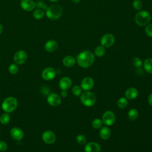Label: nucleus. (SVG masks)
I'll use <instances>...</instances> for the list:
<instances>
[{
    "label": "nucleus",
    "instance_id": "1",
    "mask_svg": "<svg viewBox=\"0 0 152 152\" xmlns=\"http://www.w3.org/2000/svg\"><path fill=\"white\" fill-rule=\"evenodd\" d=\"M95 59L94 54L90 50H84L81 52L77 56L76 61L78 65L83 68L90 67Z\"/></svg>",
    "mask_w": 152,
    "mask_h": 152
},
{
    "label": "nucleus",
    "instance_id": "2",
    "mask_svg": "<svg viewBox=\"0 0 152 152\" xmlns=\"http://www.w3.org/2000/svg\"><path fill=\"white\" fill-rule=\"evenodd\" d=\"M150 13L145 10H140L135 16V22L139 26H146L151 21Z\"/></svg>",
    "mask_w": 152,
    "mask_h": 152
},
{
    "label": "nucleus",
    "instance_id": "3",
    "mask_svg": "<svg viewBox=\"0 0 152 152\" xmlns=\"http://www.w3.org/2000/svg\"><path fill=\"white\" fill-rule=\"evenodd\" d=\"M62 12V8L58 4L52 5L46 10V15L47 17L51 20H56L59 18L61 17Z\"/></svg>",
    "mask_w": 152,
    "mask_h": 152
},
{
    "label": "nucleus",
    "instance_id": "4",
    "mask_svg": "<svg viewBox=\"0 0 152 152\" xmlns=\"http://www.w3.org/2000/svg\"><path fill=\"white\" fill-rule=\"evenodd\" d=\"M80 99L81 103L87 107H91L93 106L96 101L95 94L90 91H86L82 93Z\"/></svg>",
    "mask_w": 152,
    "mask_h": 152
},
{
    "label": "nucleus",
    "instance_id": "5",
    "mask_svg": "<svg viewBox=\"0 0 152 152\" xmlns=\"http://www.w3.org/2000/svg\"><path fill=\"white\" fill-rule=\"evenodd\" d=\"M17 100L15 97H8L2 102V108L7 113H11L17 108Z\"/></svg>",
    "mask_w": 152,
    "mask_h": 152
},
{
    "label": "nucleus",
    "instance_id": "6",
    "mask_svg": "<svg viewBox=\"0 0 152 152\" xmlns=\"http://www.w3.org/2000/svg\"><path fill=\"white\" fill-rule=\"evenodd\" d=\"M102 120L106 126H111L114 124L116 121V116L112 111L107 110L103 113Z\"/></svg>",
    "mask_w": 152,
    "mask_h": 152
},
{
    "label": "nucleus",
    "instance_id": "7",
    "mask_svg": "<svg viewBox=\"0 0 152 152\" xmlns=\"http://www.w3.org/2000/svg\"><path fill=\"white\" fill-rule=\"evenodd\" d=\"M115 39L114 36L110 33H106L102 36L100 39L101 45L103 47L110 48L115 43Z\"/></svg>",
    "mask_w": 152,
    "mask_h": 152
},
{
    "label": "nucleus",
    "instance_id": "8",
    "mask_svg": "<svg viewBox=\"0 0 152 152\" xmlns=\"http://www.w3.org/2000/svg\"><path fill=\"white\" fill-rule=\"evenodd\" d=\"M94 84V81L91 77H86L81 81V85L82 89L84 91H89L93 88Z\"/></svg>",
    "mask_w": 152,
    "mask_h": 152
},
{
    "label": "nucleus",
    "instance_id": "9",
    "mask_svg": "<svg viewBox=\"0 0 152 152\" xmlns=\"http://www.w3.org/2000/svg\"><path fill=\"white\" fill-rule=\"evenodd\" d=\"M13 59L15 63L21 65L27 61V54L24 50H18L15 53Z\"/></svg>",
    "mask_w": 152,
    "mask_h": 152
},
{
    "label": "nucleus",
    "instance_id": "10",
    "mask_svg": "<svg viewBox=\"0 0 152 152\" xmlns=\"http://www.w3.org/2000/svg\"><path fill=\"white\" fill-rule=\"evenodd\" d=\"M56 75L55 70L51 67H48L45 68L42 72V77L46 81H50L53 80Z\"/></svg>",
    "mask_w": 152,
    "mask_h": 152
},
{
    "label": "nucleus",
    "instance_id": "11",
    "mask_svg": "<svg viewBox=\"0 0 152 152\" xmlns=\"http://www.w3.org/2000/svg\"><path fill=\"white\" fill-rule=\"evenodd\" d=\"M47 102L50 106L56 107L59 106L61 103V97L56 93H50L47 98Z\"/></svg>",
    "mask_w": 152,
    "mask_h": 152
},
{
    "label": "nucleus",
    "instance_id": "12",
    "mask_svg": "<svg viewBox=\"0 0 152 152\" xmlns=\"http://www.w3.org/2000/svg\"><path fill=\"white\" fill-rule=\"evenodd\" d=\"M43 141L48 144H52L56 140V135L51 131H46L42 134Z\"/></svg>",
    "mask_w": 152,
    "mask_h": 152
},
{
    "label": "nucleus",
    "instance_id": "13",
    "mask_svg": "<svg viewBox=\"0 0 152 152\" xmlns=\"http://www.w3.org/2000/svg\"><path fill=\"white\" fill-rule=\"evenodd\" d=\"M100 144L96 142H89L86 143L84 146L85 152H100Z\"/></svg>",
    "mask_w": 152,
    "mask_h": 152
},
{
    "label": "nucleus",
    "instance_id": "14",
    "mask_svg": "<svg viewBox=\"0 0 152 152\" xmlns=\"http://www.w3.org/2000/svg\"><path fill=\"white\" fill-rule=\"evenodd\" d=\"M59 88L62 90H67L72 86V80L68 77H62L59 82Z\"/></svg>",
    "mask_w": 152,
    "mask_h": 152
},
{
    "label": "nucleus",
    "instance_id": "15",
    "mask_svg": "<svg viewBox=\"0 0 152 152\" xmlns=\"http://www.w3.org/2000/svg\"><path fill=\"white\" fill-rule=\"evenodd\" d=\"M10 134L12 138L17 141L21 140L24 137V132L21 129L18 127H14L11 129Z\"/></svg>",
    "mask_w": 152,
    "mask_h": 152
},
{
    "label": "nucleus",
    "instance_id": "16",
    "mask_svg": "<svg viewBox=\"0 0 152 152\" xmlns=\"http://www.w3.org/2000/svg\"><path fill=\"white\" fill-rule=\"evenodd\" d=\"M138 95V90L133 87H129L126 89L125 92V97L129 100H133L137 97Z\"/></svg>",
    "mask_w": 152,
    "mask_h": 152
},
{
    "label": "nucleus",
    "instance_id": "17",
    "mask_svg": "<svg viewBox=\"0 0 152 152\" xmlns=\"http://www.w3.org/2000/svg\"><path fill=\"white\" fill-rule=\"evenodd\" d=\"M21 7L26 11H31L35 8V2L32 0H21Z\"/></svg>",
    "mask_w": 152,
    "mask_h": 152
},
{
    "label": "nucleus",
    "instance_id": "18",
    "mask_svg": "<svg viewBox=\"0 0 152 152\" xmlns=\"http://www.w3.org/2000/svg\"><path fill=\"white\" fill-rule=\"evenodd\" d=\"M100 137L104 140H108L111 135V131L108 126H102L99 131Z\"/></svg>",
    "mask_w": 152,
    "mask_h": 152
},
{
    "label": "nucleus",
    "instance_id": "19",
    "mask_svg": "<svg viewBox=\"0 0 152 152\" xmlns=\"http://www.w3.org/2000/svg\"><path fill=\"white\" fill-rule=\"evenodd\" d=\"M58 47V43L53 40H50L48 41L45 45V48L46 51L49 52H55Z\"/></svg>",
    "mask_w": 152,
    "mask_h": 152
},
{
    "label": "nucleus",
    "instance_id": "20",
    "mask_svg": "<svg viewBox=\"0 0 152 152\" xmlns=\"http://www.w3.org/2000/svg\"><path fill=\"white\" fill-rule=\"evenodd\" d=\"M76 62V59L75 58L71 55L66 56L62 60L63 64L66 67H71Z\"/></svg>",
    "mask_w": 152,
    "mask_h": 152
},
{
    "label": "nucleus",
    "instance_id": "21",
    "mask_svg": "<svg viewBox=\"0 0 152 152\" xmlns=\"http://www.w3.org/2000/svg\"><path fill=\"white\" fill-rule=\"evenodd\" d=\"M142 65L147 72L152 74V58H148L145 59L142 63Z\"/></svg>",
    "mask_w": 152,
    "mask_h": 152
},
{
    "label": "nucleus",
    "instance_id": "22",
    "mask_svg": "<svg viewBox=\"0 0 152 152\" xmlns=\"http://www.w3.org/2000/svg\"><path fill=\"white\" fill-rule=\"evenodd\" d=\"M127 115H128V118H129V120L134 121V120L137 119V118L138 117L139 113H138V111L136 109L132 108L128 110Z\"/></svg>",
    "mask_w": 152,
    "mask_h": 152
},
{
    "label": "nucleus",
    "instance_id": "23",
    "mask_svg": "<svg viewBox=\"0 0 152 152\" xmlns=\"http://www.w3.org/2000/svg\"><path fill=\"white\" fill-rule=\"evenodd\" d=\"M106 52L105 48L102 45L97 46L94 49V55L97 57L103 56Z\"/></svg>",
    "mask_w": 152,
    "mask_h": 152
},
{
    "label": "nucleus",
    "instance_id": "24",
    "mask_svg": "<svg viewBox=\"0 0 152 152\" xmlns=\"http://www.w3.org/2000/svg\"><path fill=\"white\" fill-rule=\"evenodd\" d=\"M116 104L119 108L124 109L128 105V99L125 97H122L118 100Z\"/></svg>",
    "mask_w": 152,
    "mask_h": 152
},
{
    "label": "nucleus",
    "instance_id": "25",
    "mask_svg": "<svg viewBox=\"0 0 152 152\" xmlns=\"http://www.w3.org/2000/svg\"><path fill=\"white\" fill-rule=\"evenodd\" d=\"M44 15H45V12L43 11V10L42 9H39V8L35 10L33 14V17L36 20H40L41 18H42L43 17Z\"/></svg>",
    "mask_w": 152,
    "mask_h": 152
},
{
    "label": "nucleus",
    "instance_id": "26",
    "mask_svg": "<svg viewBox=\"0 0 152 152\" xmlns=\"http://www.w3.org/2000/svg\"><path fill=\"white\" fill-rule=\"evenodd\" d=\"M82 91H83V89L81 87L78 85L74 86L72 88V93L76 97L80 96L81 94H82Z\"/></svg>",
    "mask_w": 152,
    "mask_h": 152
},
{
    "label": "nucleus",
    "instance_id": "27",
    "mask_svg": "<svg viewBox=\"0 0 152 152\" xmlns=\"http://www.w3.org/2000/svg\"><path fill=\"white\" fill-rule=\"evenodd\" d=\"M103 124V123L102 119L99 118H96L93 120L91 122V126L95 129H99L102 127Z\"/></svg>",
    "mask_w": 152,
    "mask_h": 152
},
{
    "label": "nucleus",
    "instance_id": "28",
    "mask_svg": "<svg viewBox=\"0 0 152 152\" xmlns=\"http://www.w3.org/2000/svg\"><path fill=\"white\" fill-rule=\"evenodd\" d=\"M77 142L80 145H84L87 143V138L83 134H78L76 137Z\"/></svg>",
    "mask_w": 152,
    "mask_h": 152
},
{
    "label": "nucleus",
    "instance_id": "29",
    "mask_svg": "<svg viewBox=\"0 0 152 152\" xmlns=\"http://www.w3.org/2000/svg\"><path fill=\"white\" fill-rule=\"evenodd\" d=\"M10 121V117L8 113H4L0 116V122L3 125H6L8 124Z\"/></svg>",
    "mask_w": 152,
    "mask_h": 152
},
{
    "label": "nucleus",
    "instance_id": "30",
    "mask_svg": "<svg viewBox=\"0 0 152 152\" xmlns=\"http://www.w3.org/2000/svg\"><path fill=\"white\" fill-rule=\"evenodd\" d=\"M132 64L136 68H140L142 65V62L139 57H134L132 60Z\"/></svg>",
    "mask_w": 152,
    "mask_h": 152
},
{
    "label": "nucleus",
    "instance_id": "31",
    "mask_svg": "<svg viewBox=\"0 0 152 152\" xmlns=\"http://www.w3.org/2000/svg\"><path fill=\"white\" fill-rule=\"evenodd\" d=\"M132 6L135 10L140 11L142 8V2L141 0H134L132 2Z\"/></svg>",
    "mask_w": 152,
    "mask_h": 152
},
{
    "label": "nucleus",
    "instance_id": "32",
    "mask_svg": "<svg viewBox=\"0 0 152 152\" xmlns=\"http://www.w3.org/2000/svg\"><path fill=\"white\" fill-rule=\"evenodd\" d=\"M8 71L11 74H15L18 71V68L16 64H12L9 66Z\"/></svg>",
    "mask_w": 152,
    "mask_h": 152
},
{
    "label": "nucleus",
    "instance_id": "33",
    "mask_svg": "<svg viewBox=\"0 0 152 152\" xmlns=\"http://www.w3.org/2000/svg\"><path fill=\"white\" fill-rule=\"evenodd\" d=\"M145 34L150 37H152V24H148L145 28Z\"/></svg>",
    "mask_w": 152,
    "mask_h": 152
},
{
    "label": "nucleus",
    "instance_id": "34",
    "mask_svg": "<svg viewBox=\"0 0 152 152\" xmlns=\"http://www.w3.org/2000/svg\"><path fill=\"white\" fill-rule=\"evenodd\" d=\"M35 7H36L37 8H40L39 9L45 10H46L48 8L47 7V5L42 1H37V2H36L35 3Z\"/></svg>",
    "mask_w": 152,
    "mask_h": 152
},
{
    "label": "nucleus",
    "instance_id": "35",
    "mask_svg": "<svg viewBox=\"0 0 152 152\" xmlns=\"http://www.w3.org/2000/svg\"><path fill=\"white\" fill-rule=\"evenodd\" d=\"M7 149V144L4 141H0V151H5Z\"/></svg>",
    "mask_w": 152,
    "mask_h": 152
},
{
    "label": "nucleus",
    "instance_id": "36",
    "mask_svg": "<svg viewBox=\"0 0 152 152\" xmlns=\"http://www.w3.org/2000/svg\"><path fill=\"white\" fill-rule=\"evenodd\" d=\"M147 100H148V104H149L151 106H152V93H151L148 95Z\"/></svg>",
    "mask_w": 152,
    "mask_h": 152
},
{
    "label": "nucleus",
    "instance_id": "37",
    "mask_svg": "<svg viewBox=\"0 0 152 152\" xmlns=\"http://www.w3.org/2000/svg\"><path fill=\"white\" fill-rule=\"evenodd\" d=\"M61 95L62 97H66L68 95V93L66 90H62L61 92Z\"/></svg>",
    "mask_w": 152,
    "mask_h": 152
},
{
    "label": "nucleus",
    "instance_id": "38",
    "mask_svg": "<svg viewBox=\"0 0 152 152\" xmlns=\"http://www.w3.org/2000/svg\"><path fill=\"white\" fill-rule=\"evenodd\" d=\"M2 30H3V27H2V26L0 24V34H1V33H2Z\"/></svg>",
    "mask_w": 152,
    "mask_h": 152
},
{
    "label": "nucleus",
    "instance_id": "39",
    "mask_svg": "<svg viewBox=\"0 0 152 152\" xmlns=\"http://www.w3.org/2000/svg\"><path fill=\"white\" fill-rule=\"evenodd\" d=\"M72 1L74 3L77 4V3H78V2L80 1V0H72Z\"/></svg>",
    "mask_w": 152,
    "mask_h": 152
},
{
    "label": "nucleus",
    "instance_id": "40",
    "mask_svg": "<svg viewBox=\"0 0 152 152\" xmlns=\"http://www.w3.org/2000/svg\"><path fill=\"white\" fill-rule=\"evenodd\" d=\"M50 1H51V2H57V1H58L59 0H49Z\"/></svg>",
    "mask_w": 152,
    "mask_h": 152
},
{
    "label": "nucleus",
    "instance_id": "41",
    "mask_svg": "<svg viewBox=\"0 0 152 152\" xmlns=\"http://www.w3.org/2000/svg\"><path fill=\"white\" fill-rule=\"evenodd\" d=\"M78 152H81V151H78Z\"/></svg>",
    "mask_w": 152,
    "mask_h": 152
}]
</instances>
